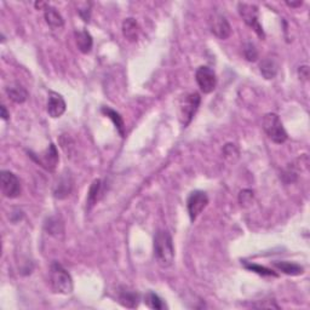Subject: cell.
<instances>
[{
  "instance_id": "1",
  "label": "cell",
  "mask_w": 310,
  "mask_h": 310,
  "mask_svg": "<svg viewBox=\"0 0 310 310\" xmlns=\"http://www.w3.org/2000/svg\"><path fill=\"white\" fill-rule=\"evenodd\" d=\"M154 258L163 268H168L175 261V246L172 237L167 230H158L153 241Z\"/></svg>"
},
{
  "instance_id": "2",
  "label": "cell",
  "mask_w": 310,
  "mask_h": 310,
  "mask_svg": "<svg viewBox=\"0 0 310 310\" xmlns=\"http://www.w3.org/2000/svg\"><path fill=\"white\" fill-rule=\"evenodd\" d=\"M50 285L55 293L69 295L73 292L72 276L59 262H53L50 267Z\"/></svg>"
},
{
  "instance_id": "3",
  "label": "cell",
  "mask_w": 310,
  "mask_h": 310,
  "mask_svg": "<svg viewBox=\"0 0 310 310\" xmlns=\"http://www.w3.org/2000/svg\"><path fill=\"white\" fill-rule=\"evenodd\" d=\"M263 130L272 142L276 144L285 143L287 141V132H286L284 124L280 117L275 113H268L263 117Z\"/></svg>"
},
{
  "instance_id": "4",
  "label": "cell",
  "mask_w": 310,
  "mask_h": 310,
  "mask_svg": "<svg viewBox=\"0 0 310 310\" xmlns=\"http://www.w3.org/2000/svg\"><path fill=\"white\" fill-rule=\"evenodd\" d=\"M201 97L198 92L188 93L182 99L180 104V120L183 127H187L191 123L194 115L198 112Z\"/></svg>"
},
{
  "instance_id": "5",
  "label": "cell",
  "mask_w": 310,
  "mask_h": 310,
  "mask_svg": "<svg viewBox=\"0 0 310 310\" xmlns=\"http://www.w3.org/2000/svg\"><path fill=\"white\" fill-rule=\"evenodd\" d=\"M238 11L246 25L251 27L257 33L259 38L264 39V30H263V27L261 26L258 20V6L255 4H247V3H240L238 5Z\"/></svg>"
},
{
  "instance_id": "6",
  "label": "cell",
  "mask_w": 310,
  "mask_h": 310,
  "mask_svg": "<svg viewBox=\"0 0 310 310\" xmlns=\"http://www.w3.org/2000/svg\"><path fill=\"white\" fill-rule=\"evenodd\" d=\"M208 204V198L203 190H194L189 194L187 199V210L191 222H194L199 217V215L205 210Z\"/></svg>"
},
{
  "instance_id": "7",
  "label": "cell",
  "mask_w": 310,
  "mask_h": 310,
  "mask_svg": "<svg viewBox=\"0 0 310 310\" xmlns=\"http://www.w3.org/2000/svg\"><path fill=\"white\" fill-rule=\"evenodd\" d=\"M0 183H2V191L4 197L9 199H15L21 195V183L15 173L11 171H2L0 173Z\"/></svg>"
},
{
  "instance_id": "8",
  "label": "cell",
  "mask_w": 310,
  "mask_h": 310,
  "mask_svg": "<svg viewBox=\"0 0 310 310\" xmlns=\"http://www.w3.org/2000/svg\"><path fill=\"white\" fill-rule=\"evenodd\" d=\"M195 79L204 93L214 92L216 85H217V76H216L215 70L207 66L199 67L195 73Z\"/></svg>"
},
{
  "instance_id": "9",
  "label": "cell",
  "mask_w": 310,
  "mask_h": 310,
  "mask_svg": "<svg viewBox=\"0 0 310 310\" xmlns=\"http://www.w3.org/2000/svg\"><path fill=\"white\" fill-rule=\"evenodd\" d=\"M208 27H210L212 34H215L221 40L228 39L231 34V27L229 25L228 20L221 13H212L208 18Z\"/></svg>"
},
{
  "instance_id": "10",
  "label": "cell",
  "mask_w": 310,
  "mask_h": 310,
  "mask_svg": "<svg viewBox=\"0 0 310 310\" xmlns=\"http://www.w3.org/2000/svg\"><path fill=\"white\" fill-rule=\"evenodd\" d=\"M67 109L66 101L60 93L55 92V91H50L49 92V100H48V114L53 119L56 118H61L65 114Z\"/></svg>"
},
{
  "instance_id": "11",
  "label": "cell",
  "mask_w": 310,
  "mask_h": 310,
  "mask_svg": "<svg viewBox=\"0 0 310 310\" xmlns=\"http://www.w3.org/2000/svg\"><path fill=\"white\" fill-rule=\"evenodd\" d=\"M73 189V178L69 173H63L61 178L57 182L55 189H53V197L56 199H66L69 197V194L72 193Z\"/></svg>"
},
{
  "instance_id": "12",
  "label": "cell",
  "mask_w": 310,
  "mask_h": 310,
  "mask_svg": "<svg viewBox=\"0 0 310 310\" xmlns=\"http://www.w3.org/2000/svg\"><path fill=\"white\" fill-rule=\"evenodd\" d=\"M5 91L9 99L15 103H25L27 99H28V91L18 83L10 84V85L6 86Z\"/></svg>"
},
{
  "instance_id": "13",
  "label": "cell",
  "mask_w": 310,
  "mask_h": 310,
  "mask_svg": "<svg viewBox=\"0 0 310 310\" xmlns=\"http://www.w3.org/2000/svg\"><path fill=\"white\" fill-rule=\"evenodd\" d=\"M60 158H59V153H57L56 146L53 143L50 144L49 149L45 151L43 155L42 160H39L38 163L44 166L45 168H48L50 171L55 170L57 163H59Z\"/></svg>"
},
{
  "instance_id": "14",
  "label": "cell",
  "mask_w": 310,
  "mask_h": 310,
  "mask_svg": "<svg viewBox=\"0 0 310 310\" xmlns=\"http://www.w3.org/2000/svg\"><path fill=\"white\" fill-rule=\"evenodd\" d=\"M140 295L136 291L124 287L119 292V302L126 308H137L140 304Z\"/></svg>"
},
{
  "instance_id": "15",
  "label": "cell",
  "mask_w": 310,
  "mask_h": 310,
  "mask_svg": "<svg viewBox=\"0 0 310 310\" xmlns=\"http://www.w3.org/2000/svg\"><path fill=\"white\" fill-rule=\"evenodd\" d=\"M75 42H76L78 49L80 50V52L89 53L91 50H92L93 39L90 33L85 29L75 32Z\"/></svg>"
},
{
  "instance_id": "16",
  "label": "cell",
  "mask_w": 310,
  "mask_h": 310,
  "mask_svg": "<svg viewBox=\"0 0 310 310\" xmlns=\"http://www.w3.org/2000/svg\"><path fill=\"white\" fill-rule=\"evenodd\" d=\"M101 112H102L104 115L108 117L110 120L113 121L114 126H115L118 132L120 133L121 137H124V134H125V124H124L123 117H121L120 114L117 112V110H114L109 107H102L101 108Z\"/></svg>"
},
{
  "instance_id": "17",
  "label": "cell",
  "mask_w": 310,
  "mask_h": 310,
  "mask_svg": "<svg viewBox=\"0 0 310 310\" xmlns=\"http://www.w3.org/2000/svg\"><path fill=\"white\" fill-rule=\"evenodd\" d=\"M274 267L280 270L281 273H284L286 275H291V276H297V275H302L304 273V268L302 265L297 264V263L293 262H275Z\"/></svg>"
},
{
  "instance_id": "18",
  "label": "cell",
  "mask_w": 310,
  "mask_h": 310,
  "mask_svg": "<svg viewBox=\"0 0 310 310\" xmlns=\"http://www.w3.org/2000/svg\"><path fill=\"white\" fill-rule=\"evenodd\" d=\"M44 17H45V21L48 25L51 27V28H62L63 25H65V21H63V17L61 16V13L57 11L55 8L52 6H48L44 11Z\"/></svg>"
},
{
  "instance_id": "19",
  "label": "cell",
  "mask_w": 310,
  "mask_h": 310,
  "mask_svg": "<svg viewBox=\"0 0 310 310\" xmlns=\"http://www.w3.org/2000/svg\"><path fill=\"white\" fill-rule=\"evenodd\" d=\"M138 33H140V26L136 20L130 17L123 22V34L129 42H136L138 39Z\"/></svg>"
},
{
  "instance_id": "20",
  "label": "cell",
  "mask_w": 310,
  "mask_h": 310,
  "mask_svg": "<svg viewBox=\"0 0 310 310\" xmlns=\"http://www.w3.org/2000/svg\"><path fill=\"white\" fill-rule=\"evenodd\" d=\"M259 69H261L262 75L264 76L265 79L269 80V79H274L276 76V74H278V70H279V66L274 59L267 57V59H264L261 62Z\"/></svg>"
},
{
  "instance_id": "21",
  "label": "cell",
  "mask_w": 310,
  "mask_h": 310,
  "mask_svg": "<svg viewBox=\"0 0 310 310\" xmlns=\"http://www.w3.org/2000/svg\"><path fill=\"white\" fill-rule=\"evenodd\" d=\"M144 303H146L148 308L154 309V310L167 309V305H166V303L164 302V299L159 297L157 293H154L151 291L146 293V296H144Z\"/></svg>"
},
{
  "instance_id": "22",
  "label": "cell",
  "mask_w": 310,
  "mask_h": 310,
  "mask_svg": "<svg viewBox=\"0 0 310 310\" xmlns=\"http://www.w3.org/2000/svg\"><path fill=\"white\" fill-rule=\"evenodd\" d=\"M101 187H102V181L101 180H95L91 184L89 193H87V208H90L93 206L97 203V199H99V195L101 193Z\"/></svg>"
},
{
  "instance_id": "23",
  "label": "cell",
  "mask_w": 310,
  "mask_h": 310,
  "mask_svg": "<svg viewBox=\"0 0 310 310\" xmlns=\"http://www.w3.org/2000/svg\"><path fill=\"white\" fill-rule=\"evenodd\" d=\"M244 265L246 269H248V270L257 273V274L262 275V276H278L275 272H273L272 269H268L265 267H262V265L255 264V263H247L246 261H244Z\"/></svg>"
},
{
  "instance_id": "24",
  "label": "cell",
  "mask_w": 310,
  "mask_h": 310,
  "mask_svg": "<svg viewBox=\"0 0 310 310\" xmlns=\"http://www.w3.org/2000/svg\"><path fill=\"white\" fill-rule=\"evenodd\" d=\"M244 56L248 62H256L258 60V50L254 43H246L244 45Z\"/></svg>"
},
{
  "instance_id": "25",
  "label": "cell",
  "mask_w": 310,
  "mask_h": 310,
  "mask_svg": "<svg viewBox=\"0 0 310 310\" xmlns=\"http://www.w3.org/2000/svg\"><path fill=\"white\" fill-rule=\"evenodd\" d=\"M252 199H254V191L250 189L242 190L239 194V203L241 204V206H246V205L251 204Z\"/></svg>"
},
{
  "instance_id": "26",
  "label": "cell",
  "mask_w": 310,
  "mask_h": 310,
  "mask_svg": "<svg viewBox=\"0 0 310 310\" xmlns=\"http://www.w3.org/2000/svg\"><path fill=\"white\" fill-rule=\"evenodd\" d=\"M48 227V231L50 234H55V232H62L63 231V224L56 220L53 222V218H50L49 223L45 224Z\"/></svg>"
},
{
  "instance_id": "27",
  "label": "cell",
  "mask_w": 310,
  "mask_h": 310,
  "mask_svg": "<svg viewBox=\"0 0 310 310\" xmlns=\"http://www.w3.org/2000/svg\"><path fill=\"white\" fill-rule=\"evenodd\" d=\"M84 8H79L78 9V12H79V16L84 20V22H90L91 18V9L90 6L91 4H87V3H83Z\"/></svg>"
},
{
  "instance_id": "28",
  "label": "cell",
  "mask_w": 310,
  "mask_h": 310,
  "mask_svg": "<svg viewBox=\"0 0 310 310\" xmlns=\"http://www.w3.org/2000/svg\"><path fill=\"white\" fill-rule=\"evenodd\" d=\"M298 74H299V79L308 80V78H309V68H308V66L299 67Z\"/></svg>"
},
{
  "instance_id": "29",
  "label": "cell",
  "mask_w": 310,
  "mask_h": 310,
  "mask_svg": "<svg viewBox=\"0 0 310 310\" xmlns=\"http://www.w3.org/2000/svg\"><path fill=\"white\" fill-rule=\"evenodd\" d=\"M0 112H2V114H0V117H2L3 120H9V117L10 114L8 113V110H6V107L3 104L2 107H0Z\"/></svg>"
},
{
  "instance_id": "30",
  "label": "cell",
  "mask_w": 310,
  "mask_h": 310,
  "mask_svg": "<svg viewBox=\"0 0 310 310\" xmlns=\"http://www.w3.org/2000/svg\"><path fill=\"white\" fill-rule=\"evenodd\" d=\"M303 2H297V3H293V2H286V5L289 6V8H299V6H302Z\"/></svg>"
}]
</instances>
